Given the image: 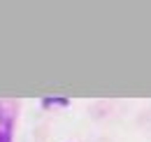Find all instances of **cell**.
<instances>
[{
	"mask_svg": "<svg viewBox=\"0 0 151 142\" xmlns=\"http://www.w3.org/2000/svg\"><path fill=\"white\" fill-rule=\"evenodd\" d=\"M0 142H7V135H5V133H0Z\"/></svg>",
	"mask_w": 151,
	"mask_h": 142,
	"instance_id": "1",
	"label": "cell"
}]
</instances>
